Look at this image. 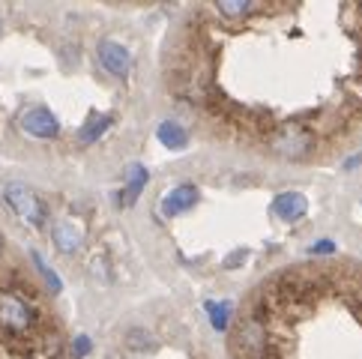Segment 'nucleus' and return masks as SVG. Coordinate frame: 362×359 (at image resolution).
<instances>
[{
    "label": "nucleus",
    "mask_w": 362,
    "mask_h": 359,
    "mask_svg": "<svg viewBox=\"0 0 362 359\" xmlns=\"http://www.w3.org/2000/svg\"><path fill=\"white\" fill-rule=\"evenodd\" d=\"M108 126H111V117H96V120H90L84 129H78V141H81V144H93V141L108 129Z\"/></svg>",
    "instance_id": "obj_11"
},
{
    "label": "nucleus",
    "mask_w": 362,
    "mask_h": 359,
    "mask_svg": "<svg viewBox=\"0 0 362 359\" xmlns=\"http://www.w3.org/2000/svg\"><path fill=\"white\" fill-rule=\"evenodd\" d=\"M273 213L284 222H296L308 213V201H305V195H300V192H281V195L273 201Z\"/></svg>",
    "instance_id": "obj_7"
},
{
    "label": "nucleus",
    "mask_w": 362,
    "mask_h": 359,
    "mask_svg": "<svg viewBox=\"0 0 362 359\" xmlns=\"http://www.w3.org/2000/svg\"><path fill=\"white\" fill-rule=\"evenodd\" d=\"M341 264L339 341H327L291 269L267 278L230 332L234 359H362V269Z\"/></svg>",
    "instance_id": "obj_1"
},
{
    "label": "nucleus",
    "mask_w": 362,
    "mask_h": 359,
    "mask_svg": "<svg viewBox=\"0 0 362 359\" xmlns=\"http://www.w3.org/2000/svg\"><path fill=\"white\" fill-rule=\"evenodd\" d=\"M195 201H198V186L183 183V186L171 189V192L165 195V201H162V213H165V219H177V216H180V213H186Z\"/></svg>",
    "instance_id": "obj_5"
},
{
    "label": "nucleus",
    "mask_w": 362,
    "mask_h": 359,
    "mask_svg": "<svg viewBox=\"0 0 362 359\" xmlns=\"http://www.w3.org/2000/svg\"><path fill=\"white\" fill-rule=\"evenodd\" d=\"M30 258H33L36 269H40V276L45 278V285H48V290H51V293H57V290H60V278H57L54 273H51V266H48L45 261H42V254H40V252H33V254H30Z\"/></svg>",
    "instance_id": "obj_12"
},
{
    "label": "nucleus",
    "mask_w": 362,
    "mask_h": 359,
    "mask_svg": "<svg viewBox=\"0 0 362 359\" xmlns=\"http://www.w3.org/2000/svg\"><path fill=\"white\" fill-rule=\"evenodd\" d=\"M129 189H126V204H135L138 201V195H141V189H144V183H147V171L141 168V165H132L129 168Z\"/></svg>",
    "instance_id": "obj_10"
},
{
    "label": "nucleus",
    "mask_w": 362,
    "mask_h": 359,
    "mask_svg": "<svg viewBox=\"0 0 362 359\" xmlns=\"http://www.w3.org/2000/svg\"><path fill=\"white\" fill-rule=\"evenodd\" d=\"M30 320H33L30 305L24 302L18 293H9V290L0 293V324L9 329H28Z\"/></svg>",
    "instance_id": "obj_3"
},
{
    "label": "nucleus",
    "mask_w": 362,
    "mask_h": 359,
    "mask_svg": "<svg viewBox=\"0 0 362 359\" xmlns=\"http://www.w3.org/2000/svg\"><path fill=\"white\" fill-rule=\"evenodd\" d=\"M156 135H159L162 144L171 147V150H183V147L189 144V132H186L180 123H162Z\"/></svg>",
    "instance_id": "obj_9"
},
{
    "label": "nucleus",
    "mask_w": 362,
    "mask_h": 359,
    "mask_svg": "<svg viewBox=\"0 0 362 359\" xmlns=\"http://www.w3.org/2000/svg\"><path fill=\"white\" fill-rule=\"evenodd\" d=\"M4 198L9 204V210L16 213L21 222H28L33 228H40L45 222V204L40 201V195H36L33 189H28L24 183H9L4 189Z\"/></svg>",
    "instance_id": "obj_2"
},
{
    "label": "nucleus",
    "mask_w": 362,
    "mask_h": 359,
    "mask_svg": "<svg viewBox=\"0 0 362 359\" xmlns=\"http://www.w3.org/2000/svg\"><path fill=\"white\" fill-rule=\"evenodd\" d=\"M210 312H213V326H216L218 332H225V329H228V314H230V305L218 302V305H210Z\"/></svg>",
    "instance_id": "obj_13"
},
{
    "label": "nucleus",
    "mask_w": 362,
    "mask_h": 359,
    "mask_svg": "<svg viewBox=\"0 0 362 359\" xmlns=\"http://www.w3.org/2000/svg\"><path fill=\"white\" fill-rule=\"evenodd\" d=\"M312 252H315V254H320V252H332V242H329V240H323L320 246H315Z\"/></svg>",
    "instance_id": "obj_16"
},
{
    "label": "nucleus",
    "mask_w": 362,
    "mask_h": 359,
    "mask_svg": "<svg viewBox=\"0 0 362 359\" xmlns=\"http://www.w3.org/2000/svg\"><path fill=\"white\" fill-rule=\"evenodd\" d=\"M144 339H147V332H141V329L132 332V344H135V348H147L150 341H144Z\"/></svg>",
    "instance_id": "obj_15"
},
{
    "label": "nucleus",
    "mask_w": 362,
    "mask_h": 359,
    "mask_svg": "<svg viewBox=\"0 0 362 359\" xmlns=\"http://www.w3.org/2000/svg\"><path fill=\"white\" fill-rule=\"evenodd\" d=\"M21 129L33 138H57L60 123L48 108L40 105V108H28L21 114Z\"/></svg>",
    "instance_id": "obj_4"
},
{
    "label": "nucleus",
    "mask_w": 362,
    "mask_h": 359,
    "mask_svg": "<svg viewBox=\"0 0 362 359\" xmlns=\"http://www.w3.org/2000/svg\"><path fill=\"white\" fill-rule=\"evenodd\" d=\"M90 348H93V344H90V339H87V336H78V339H75V356L90 353Z\"/></svg>",
    "instance_id": "obj_14"
},
{
    "label": "nucleus",
    "mask_w": 362,
    "mask_h": 359,
    "mask_svg": "<svg viewBox=\"0 0 362 359\" xmlns=\"http://www.w3.org/2000/svg\"><path fill=\"white\" fill-rule=\"evenodd\" d=\"M51 237H54V246H57L60 252L72 254L75 249L81 246V240H84V230H81L78 225H75V222L63 219V222H57V225H54V230H51Z\"/></svg>",
    "instance_id": "obj_8"
},
{
    "label": "nucleus",
    "mask_w": 362,
    "mask_h": 359,
    "mask_svg": "<svg viewBox=\"0 0 362 359\" xmlns=\"http://www.w3.org/2000/svg\"><path fill=\"white\" fill-rule=\"evenodd\" d=\"M99 60H102V66H105L108 72L120 75V78L129 72V66H132V57H129V51L120 42H114V40H102L99 42Z\"/></svg>",
    "instance_id": "obj_6"
}]
</instances>
